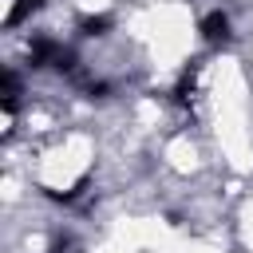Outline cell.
<instances>
[{
  "instance_id": "cell-1",
  "label": "cell",
  "mask_w": 253,
  "mask_h": 253,
  "mask_svg": "<svg viewBox=\"0 0 253 253\" xmlns=\"http://www.w3.org/2000/svg\"><path fill=\"white\" fill-rule=\"evenodd\" d=\"M198 36H202L210 47H225V43H229V36H233L229 12H221V8L206 12V16H202V24H198Z\"/></svg>"
},
{
  "instance_id": "cell-2",
  "label": "cell",
  "mask_w": 253,
  "mask_h": 253,
  "mask_svg": "<svg viewBox=\"0 0 253 253\" xmlns=\"http://www.w3.org/2000/svg\"><path fill=\"white\" fill-rule=\"evenodd\" d=\"M59 55H63V43L51 40V36H36V40L28 43V63H32V67H55Z\"/></svg>"
},
{
  "instance_id": "cell-3",
  "label": "cell",
  "mask_w": 253,
  "mask_h": 253,
  "mask_svg": "<svg viewBox=\"0 0 253 253\" xmlns=\"http://www.w3.org/2000/svg\"><path fill=\"white\" fill-rule=\"evenodd\" d=\"M43 4H47V0H16V4H12V12L4 16V28H20V24H24V20H32Z\"/></svg>"
},
{
  "instance_id": "cell-4",
  "label": "cell",
  "mask_w": 253,
  "mask_h": 253,
  "mask_svg": "<svg viewBox=\"0 0 253 253\" xmlns=\"http://www.w3.org/2000/svg\"><path fill=\"white\" fill-rule=\"evenodd\" d=\"M194 75H198V59H190V63L182 67V75H178V83H174V103H190V95H194Z\"/></svg>"
},
{
  "instance_id": "cell-5",
  "label": "cell",
  "mask_w": 253,
  "mask_h": 253,
  "mask_svg": "<svg viewBox=\"0 0 253 253\" xmlns=\"http://www.w3.org/2000/svg\"><path fill=\"white\" fill-rule=\"evenodd\" d=\"M111 28H115V20H111L107 12H99V16H83V20H79V32H83V36H107Z\"/></svg>"
},
{
  "instance_id": "cell-6",
  "label": "cell",
  "mask_w": 253,
  "mask_h": 253,
  "mask_svg": "<svg viewBox=\"0 0 253 253\" xmlns=\"http://www.w3.org/2000/svg\"><path fill=\"white\" fill-rule=\"evenodd\" d=\"M87 95H91V99H107V95H111V83H103V79H91V83H87Z\"/></svg>"
},
{
  "instance_id": "cell-7",
  "label": "cell",
  "mask_w": 253,
  "mask_h": 253,
  "mask_svg": "<svg viewBox=\"0 0 253 253\" xmlns=\"http://www.w3.org/2000/svg\"><path fill=\"white\" fill-rule=\"evenodd\" d=\"M67 249H71V241H67V237H59V241H55L47 253H67Z\"/></svg>"
}]
</instances>
